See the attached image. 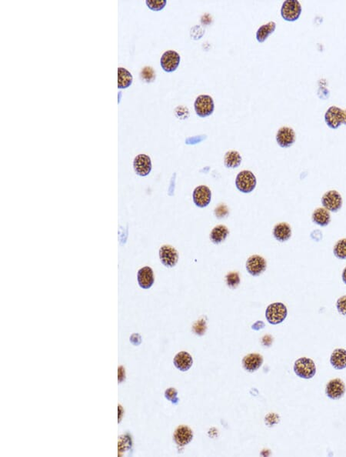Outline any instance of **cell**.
<instances>
[{"label":"cell","mask_w":346,"mask_h":457,"mask_svg":"<svg viewBox=\"0 0 346 457\" xmlns=\"http://www.w3.org/2000/svg\"><path fill=\"white\" fill-rule=\"evenodd\" d=\"M263 362V357L260 354L251 353L247 355L242 360V364L245 370L248 372L253 373L259 370Z\"/></svg>","instance_id":"17"},{"label":"cell","mask_w":346,"mask_h":457,"mask_svg":"<svg viewBox=\"0 0 346 457\" xmlns=\"http://www.w3.org/2000/svg\"><path fill=\"white\" fill-rule=\"evenodd\" d=\"M165 397L167 400L172 403V404H177L179 403V398H178V392L175 388H169L166 389L165 392Z\"/></svg>","instance_id":"30"},{"label":"cell","mask_w":346,"mask_h":457,"mask_svg":"<svg viewBox=\"0 0 346 457\" xmlns=\"http://www.w3.org/2000/svg\"><path fill=\"white\" fill-rule=\"evenodd\" d=\"M118 407H119V409H118V410H119V422H120L121 420H122V416H123L124 410L122 406L119 405Z\"/></svg>","instance_id":"34"},{"label":"cell","mask_w":346,"mask_h":457,"mask_svg":"<svg viewBox=\"0 0 346 457\" xmlns=\"http://www.w3.org/2000/svg\"><path fill=\"white\" fill-rule=\"evenodd\" d=\"M229 233V230L226 226H223V225L215 226L210 233L211 241L213 243H221L226 239Z\"/></svg>","instance_id":"24"},{"label":"cell","mask_w":346,"mask_h":457,"mask_svg":"<svg viewBox=\"0 0 346 457\" xmlns=\"http://www.w3.org/2000/svg\"><path fill=\"white\" fill-rule=\"evenodd\" d=\"M330 362L332 367L336 370H342L346 367V350L344 349H336L332 353Z\"/></svg>","instance_id":"20"},{"label":"cell","mask_w":346,"mask_h":457,"mask_svg":"<svg viewBox=\"0 0 346 457\" xmlns=\"http://www.w3.org/2000/svg\"><path fill=\"white\" fill-rule=\"evenodd\" d=\"M118 380L120 383L125 380V370L123 367L118 368Z\"/></svg>","instance_id":"33"},{"label":"cell","mask_w":346,"mask_h":457,"mask_svg":"<svg viewBox=\"0 0 346 457\" xmlns=\"http://www.w3.org/2000/svg\"><path fill=\"white\" fill-rule=\"evenodd\" d=\"M325 120L331 129H338L341 124H344V110L337 106H331L326 111Z\"/></svg>","instance_id":"7"},{"label":"cell","mask_w":346,"mask_h":457,"mask_svg":"<svg viewBox=\"0 0 346 457\" xmlns=\"http://www.w3.org/2000/svg\"><path fill=\"white\" fill-rule=\"evenodd\" d=\"M166 0H147L146 5L153 11H160L166 7Z\"/></svg>","instance_id":"28"},{"label":"cell","mask_w":346,"mask_h":457,"mask_svg":"<svg viewBox=\"0 0 346 457\" xmlns=\"http://www.w3.org/2000/svg\"><path fill=\"white\" fill-rule=\"evenodd\" d=\"M346 126V109L344 110V124Z\"/></svg>","instance_id":"36"},{"label":"cell","mask_w":346,"mask_h":457,"mask_svg":"<svg viewBox=\"0 0 346 457\" xmlns=\"http://www.w3.org/2000/svg\"><path fill=\"white\" fill-rule=\"evenodd\" d=\"M294 371L298 377L308 380L316 375V364L309 358H299L295 362Z\"/></svg>","instance_id":"1"},{"label":"cell","mask_w":346,"mask_h":457,"mask_svg":"<svg viewBox=\"0 0 346 457\" xmlns=\"http://www.w3.org/2000/svg\"><path fill=\"white\" fill-rule=\"evenodd\" d=\"M193 438V431L186 425H179L174 433V440L179 446L188 444Z\"/></svg>","instance_id":"16"},{"label":"cell","mask_w":346,"mask_h":457,"mask_svg":"<svg viewBox=\"0 0 346 457\" xmlns=\"http://www.w3.org/2000/svg\"><path fill=\"white\" fill-rule=\"evenodd\" d=\"M228 214V209L224 205H221L215 209V215L218 218H223Z\"/></svg>","instance_id":"32"},{"label":"cell","mask_w":346,"mask_h":457,"mask_svg":"<svg viewBox=\"0 0 346 457\" xmlns=\"http://www.w3.org/2000/svg\"><path fill=\"white\" fill-rule=\"evenodd\" d=\"M226 283L230 288H236L240 283V277H239V273L233 272L228 274L226 276Z\"/></svg>","instance_id":"27"},{"label":"cell","mask_w":346,"mask_h":457,"mask_svg":"<svg viewBox=\"0 0 346 457\" xmlns=\"http://www.w3.org/2000/svg\"><path fill=\"white\" fill-rule=\"evenodd\" d=\"M302 13V7L297 0H288L283 3L281 15L285 20L294 22L297 20Z\"/></svg>","instance_id":"4"},{"label":"cell","mask_w":346,"mask_h":457,"mask_svg":"<svg viewBox=\"0 0 346 457\" xmlns=\"http://www.w3.org/2000/svg\"><path fill=\"white\" fill-rule=\"evenodd\" d=\"M312 220L316 224L321 226H326L331 221V216L329 211L324 208H318L312 214Z\"/></svg>","instance_id":"21"},{"label":"cell","mask_w":346,"mask_h":457,"mask_svg":"<svg viewBox=\"0 0 346 457\" xmlns=\"http://www.w3.org/2000/svg\"><path fill=\"white\" fill-rule=\"evenodd\" d=\"M180 59V55L177 52L174 50H169L165 52L162 55L160 64H161L162 68L167 73H172L179 67Z\"/></svg>","instance_id":"6"},{"label":"cell","mask_w":346,"mask_h":457,"mask_svg":"<svg viewBox=\"0 0 346 457\" xmlns=\"http://www.w3.org/2000/svg\"><path fill=\"white\" fill-rule=\"evenodd\" d=\"M133 83V76L127 69L119 67L118 69V87L127 89Z\"/></svg>","instance_id":"23"},{"label":"cell","mask_w":346,"mask_h":457,"mask_svg":"<svg viewBox=\"0 0 346 457\" xmlns=\"http://www.w3.org/2000/svg\"><path fill=\"white\" fill-rule=\"evenodd\" d=\"M137 279L138 283L141 288L145 289V290L151 288L155 281L152 268L146 266V267L139 269L138 272Z\"/></svg>","instance_id":"15"},{"label":"cell","mask_w":346,"mask_h":457,"mask_svg":"<svg viewBox=\"0 0 346 457\" xmlns=\"http://www.w3.org/2000/svg\"><path fill=\"white\" fill-rule=\"evenodd\" d=\"M287 308L281 302L271 304L266 309V317L270 324L277 325L282 323L287 317Z\"/></svg>","instance_id":"2"},{"label":"cell","mask_w":346,"mask_h":457,"mask_svg":"<svg viewBox=\"0 0 346 457\" xmlns=\"http://www.w3.org/2000/svg\"><path fill=\"white\" fill-rule=\"evenodd\" d=\"M322 203L327 210L338 212L342 206V199L338 192L331 190L325 193L322 198Z\"/></svg>","instance_id":"8"},{"label":"cell","mask_w":346,"mask_h":457,"mask_svg":"<svg viewBox=\"0 0 346 457\" xmlns=\"http://www.w3.org/2000/svg\"><path fill=\"white\" fill-rule=\"evenodd\" d=\"M337 309L342 315L346 316V296H341L338 299L336 303Z\"/></svg>","instance_id":"31"},{"label":"cell","mask_w":346,"mask_h":457,"mask_svg":"<svg viewBox=\"0 0 346 457\" xmlns=\"http://www.w3.org/2000/svg\"><path fill=\"white\" fill-rule=\"evenodd\" d=\"M141 78L146 82H152L155 78V72L152 67H145L141 72Z\"/></svg>","instance_id":"29"},{"label":"cell","mask_w":346,"mask_h":457,"mask_svg":"<svg viewBox=\"0 0 346 457\" xmlns=\"http://www.w3.org/2000/svg\"><path fill=\"white\" fill-rule=\"evenodd\" d=\"M276 24L274 22H269L267 24L262 25L256 33V39L259 43H263L267 40L269 35L275 32Z\"/></svg>","instance_id":"22"},{"label":"cell","mask_w":346,"mask_h":457,"mask_svg":"<svg viewBox=\"0 0 346 457\" xmlns=\"http://www.w3.org/2000/svg\"><path fill=\"white\" fill-rule=\"evenodd\" d=\"M273 235L274 237L279 242L287 241L291 237V227L286 223H278L274 227Z\"/></svg>","instance_id":"19"},{"label":"cell","mask_w":346,"mask_h":457,"mask_svg":"<svg viewBox=\"0 0 346 457\" xmlns=\"http://www.w3.org/2000/svg\"><path fill=\"white\" fill-rule=\"evenodd\" d=\"M160 258L162 263L166 267H173L177 264L179 254L174 247L164 245L160 248Z\"/></svg>","instance_id":"9"},{"label":"cell","mask_w":346,"mask_h":457,"mask_svg":"<svg viewBox=\"0 0 346 457\" xmlns=\"http://www.w3.org/2000/svg\"><path fill=\"white\" fill-rule=\"evenodd\" d=\"M242 157L236 151H229L225 155L224 163L226 167L236 168L241 164Z\"/></svg>","instance_id":"25"},{"label":"cell","mask_w":346,"mask_h":457,"mask_svg":"<svg viewBox=\"0 0 346 457\" xmlns=\"http://www.w3.org/2000/svg\"><path fill=\"white\" fill-rule=\"evenodd\" d=\"M133 168L136 174L139 176H148L152 171V161L150 157L145 154H139L135 158Z\"/></svg>","instance_id":"10"},{"label":"cell","mask_w":346,"mask_h":457,"mask_svg":"<svg viewBox=\"0 0 346 457\" xmlns=\"http://www.w3.org/2000/svg\"><path fill=\"white\" fill-rule=\"evenodd\" d=\"M246 269L251 275L254 277L259 276L266 270V260L258 255L250 256L246 262Z\"/></svg>","instance_id":"13"},{"label":"cell","mask_w":346,"mask_h":457,"mask_svg":"<svg viewBox=\"0 0 346 457\" xmlns=\"http://www.w3.org/2000/svg\"><path fill=\"white\" fill-rule=\"evenodd\" d=\"M276 141L281 147H290L296 141V133L290 127H281L277 132Z\"/></svg>","instance_id":"12"},{"label":"cell","mask_w":346,"mask_h":457,"mask_svg":"<svg viewBox=\"0 0 346 457\" xmlns=\"http://www.w3.org/2000/svg\"><path fill=\"white\" fill-rule=\"evenodd\" d=\"M345 386L342 380L334 379L330 380L326 386V393L332 400H338L344 395Z\"/></svg>","instance_id":"14"},{"label":"cell","mask_w":346,"mask_h":457,"mask_svg":"<svg viewBox=\"0 0 346 457\" xmlns=\"http://www.w3.org/2000/svg\"><path fill=\"white\" fill-rule=\"evenodd\" d=\"M236 185L239 191L245 193H251L256 188V176L250 171H242L236 177Z\"/></svg>","instance_id":"5"},{"label":"cell","mask_w":346,"mask_h":457,"mask_svg":"<svg viewBox=\"0 0 346 457\" xmlns=\"http://www.w3.org/2000/svg\"><path fill=\"white\" fill-rule=\"evenodd\" d=\"M173 362L178 370L185 372L191 368L193 364V359L190 353L182 351L176 355Z\"/></svg>","instance_id":"18"},{"label":"cell","mask_w":346,"mask_h":457,"mask_svg":"<svg viewBox=\"0 0 346 457\" xmlns=\"http://www.w3.org/2000/svg\"><path fill=\"white\" fill-rule=\"evenodd\" d=\"M194 106L196 114L202 118L212 115L215 109L213 99L208 95H201L198 97L195 102Z\"/></svg>","instance_id":"3"},{"label":"cell","mask_w":346,"mask_h":457,"mask_svg":"<svg viewBox=\"0 0 346 457\" xmlns=\"http://www.w3.org/2000/svg\"><path fill=\"white\" fill-rule=\"evenodd\" d=\"M334 254L337 258L346 259V239H340L334 247Z\"/></svg>","instance_id":"26"},{"label":"cell","mask_w":346,"mask_h":457,"mask_svg":"<svg viewBox=\"0 0 346 457\" xmlns=\"http://www.w3.org/2000/svg\"><path fill=\"white\" fill-rule=\"evenodd\" d=\"M342 280L343 282L346 284V267L344 268V270H343L342 272Z\"/></svg>","instance_id":"35"},{"label":"cell","mask_w":346,"mask_h":457,"mask_svg":"<svg viewBox=\"0 0 346 457\" xmlns=\"http://www.w3.org/2000/svg\"><path fill=\"white\" fill-rule=\"evenodd\" d=\"M212 198V193L209 187L200 186L196 187L193 192V201L196 206L200 208L206 207L209 204Z\"/></svg>","instance_id":"11"}]
</instances>
